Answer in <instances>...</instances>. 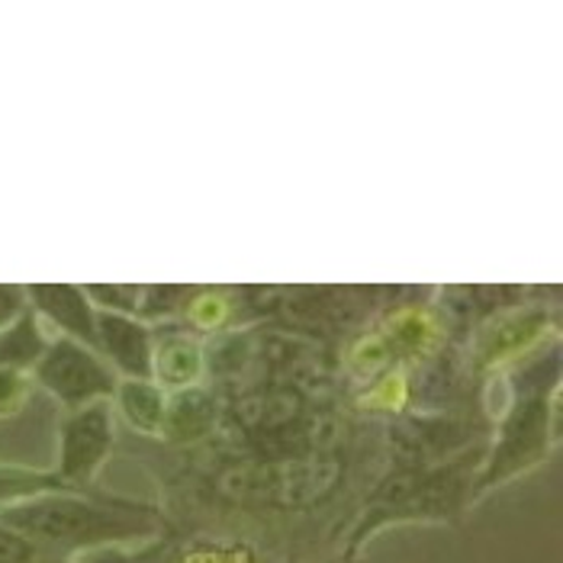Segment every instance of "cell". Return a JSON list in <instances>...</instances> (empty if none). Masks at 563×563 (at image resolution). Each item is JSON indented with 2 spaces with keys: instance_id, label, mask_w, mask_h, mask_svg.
<instances>
[{
  "instance_id": "26",
  "label": "cell",
  "mask_w": 563,
  "mask_h": 563,
  "mask_svg": "<svg viewBox=\"0 0 563 563\" xmlns=\"http://www.w3.org/2000/svg\"><path fill=\"white\" fill-rule=\"evenodd\" d=\"M30 563H81L75 561V558H52V554H36Z\"/></svg>"
},
{
  "instance_id": "1",
  "label": "cell",
  "mask_w": 563,
  "mask_h": 563,
  "mask_svg": "<svg viewBox=\"0 0 563 563\" xmlns=\"http://www.w3.org/2000/svg\"><path fill=\"white\" fill-rule=\"evenodd\" d=\"M0 525L52 558H78L120 548L126 541H155L168 534V519L155 506L130 499H93L75 489L7 503L0 506Z\"/></svg>"
},
{
  "instance_id": "11",
  "label": "cell",
  "mask_w": 563,
  "mask_h": 563,
  "mask_svg": "<svg viewBox=\"0 0 563 563\" xmlns=\"http://www.w3.org/2000/svg\"><path fill=\"white\" fill-rule=\"evenodd\" d=\"M219 416H222V409H219L217 393H210L207 387H187V390L168 396L162 434L172 444H197L207 434H213Z\"/></svg>"
},
{
  "instance_id": "10",
  "label": "cell",
  "mask_w": 563,
  "mask_h": 563,
  "mask_svg": "<svg viewBox=\"0 0 563 563\" xmlns=\"http://www.w3.org/2000/svg\"><path fill=\"white\" fill-rule=\"evenodd\" d=\"M203 374H207V351L190 332H184V329H162V332H155L152 380L162 390L177 393L187 390V387H200Z\"/></svg>"
},
{
  "instance_id": "18",
  "label": "cell",
  "mask_w": 563,
  "mask_h": 563,
  "mask_svg": "<svg viewBox=\"0 0 563 563\" xmlns=\"http://www.w3.org/2000/svg\"><path fill=\"white\" fill-rule=\"evenodd\" d=\"M58 489H71V486H65L55 477V471L45 474V471H26V467H0V506L30 499L40 493H58Z\"/></svg>"
},
{
  "instance_id": "23",
  "label": "cell",
  "mask_w": 563,
  "mask_h": 563,
  "mask_svg": "<svg viewBox=\"0 0 563 563\" xmlns=\"http://www.w3.org/2000/svg\"><path fill=\"white\" fill-rule=\"evenodd\" d=\"M30 309L26 300V287H16V284H0V332L7 325H13L23 312Z\"/></svg>"
},
{
  "instance_id": "8",
  "label": "cell",
  "mask_w": 563,
  "mask_h": 563,
  "mask_svg": "<svg viewBox=\"0 0 563 563\" xmlns=\"http://www.w3.org/2000/svg\"><path fill=\"white\" fill-rule=\"evenodd\" d=\"M155 332L135 316L97 309V354H103L126 380H152Z\"/></svg>"
},
{
  "instance_id": "5",
  "label": "cell",
  "mask_w": 563,
  "mask_h": 563,
  "mask_svg": "<svg viewBox=\"0 0 563 563\" xmlns=\"http://www.w3.org/2000/svg\"><path fill=\"white\" fill-rule=\"evenodd\" d=\"M558 325V312L548 306H512L483 319V325L471 345V364L477 374H499L503 367L521 361L525 354L538 351Z\"/></svg>"
},
{
  "instance_id": "19",
  "label": "cell",
  "mask_w": 563,
  "mask_h": 563,
  "mask_svg": "<svg viewBox=\"0 0 563 563\" xmlns=\"http://www.w3.org/2000/svg\"><path fill=\"white\" fill-rule=\"evenodd\" d=\"M174 563H258V558L242 541H194L174 554Z\"/></svg>"
},
{
  "instance_id": "9",
  "label": "cell",
  "mask_w": 563,
  "mask_h": 563,
  "mask_svg": "<svg viewBox=\"0 0 563 563\" xmlns=\"http://www.w3.org/2000/svg\"><path fill=\"white\" fill-rule=\"evenodd\" d=\"M30 309L52 322L62 339H71L78 345L97 351V309L87 300L85 287L75 284H33L26 287Z\"/></svg>"
},
{
  "instance_id": "3",
  "label": "cell",
  "mask_w": 563,
  "mask_h": 563,
  "mask_svg": "<svg viewBox=\"0 0 563 563\" xmlns=\"http://www.w3.org/2000/svg\"><path fill=\"white\" fill-rule=\"evenodd\" d=\"M345 477L335 454L316 451L287 461H242L217 477L219 496L245 509H316Z\"/></svg>"
},
{
  "instance_id": "21",
  "label": "cell",
  "mask_w": 563,
  "mask_h": 563,
  "mask_svg": "<svg viewBox=\"0 0 563 563\" xmlns=\"http://www.w3.org/2000/svg\"><path fill=\"white\" fill-rule=\"evenodd\" d=\"M87 300L100 312H120V316H135L139 312V297L142 287H130V284H107V287H85Z\"/></svg>"
},
{
  "instance_id": "16",
  "label": "cell",
  "mask_w": 563,
  "mask_h": 563,
  "mask_svg": "<svg viewBox=\"0 0 563 563\" xmlns=\"http://www.w3.org/2000/svg\"><path fill=\"white\" fill-rule=\"evenodd\" d=\"M342 364H345V371L354 380H364V384L380 377L384 371L396 367L390 345H387V339L380 335L377 325L374 329H361V332H354L347 339L345 351H342Z\"/></svg>"
},
{
  "instance_id": "12",
  "label": "cell",
  "mask_w": 563,
  "mask_h": 563,
  "mask_svg": "<svg viewBox=\"0 0 563 563\" xmlns=\"http://www.w3.org/2000/svg\"><path fill=\"white\" fill-rule=\"evenodd\" d=\"M467 374H471L467 361H461L454 351L441 347L429 361L416 364V371L409 374V399L422 402L429 409H441L464 390Z\"/></svg>"
},
{
  "instance_id": "17",
  "label": "cell",
  "mask_w": 563,
  "mask_h": 563,
  "mask_svg": "<svg viewBox=\"0 0 563 563\" xmlns=\"http://www.w3.org/2000/svg\"><path fill=\"white\" fill-rule=\"evenodd\" d=\"M354 402L364 412H390V416L402 412L412 402L409 399V367H390L380 377L367 380Z\"/></svg>"
},
{
  "instance_id": "7",
  "label": "cell",
  "mask_w": 563,
  "mask_h": 563,
  "mask_svg": "<svg viewBox=\"0 0 563 563\" xmlns=\"http://www.w3.org/2000/svg\"><path fill=\"white\" fill-rule=\"evenodd\" d=\"M377 329L390 345L396 367L429 361L432 354H438L444 347V335H448L444 316L432 306L416 303L396 306L393 312H387V319Z\"/></svg>"
},
{
  "instance_id": "20",
  "label": "cell",
  "mask_w": 563,
  "mask_h": 563,
  "mask_svg": "<svg viewBox=\"0 0 563 563\" xmlns=\"http://www.w3.org/2000/svg\"><path fill=\"white\" fill-rule=\"evenodd\" d=\"M187 294H190L187 287H172V284H162V287H142L135 319H142L145 325H148V322H168L172 316H180Z\"/></svg>"
},
{
  "instance_id": "24",
  "label": "cell",
  "mask_w": 563,
  "mask_h": 563,
  "mask_svg": "<svg viewBox=\"0 0 563 563\" xmlns=\"http://www.w3.org/2000/svg\"><path fill=\"white\" fill-rule=\"evenodd\" d=\"M36 554L40 551L30 541H23L16 531L0 525V563H30Z\"/></svg>"
},
{
  "instance_id": "6",
  "label": "cell",
  "mask_w": 563,
  "mask_h": 563,
  "mask_svg": "<svg viewBox=\"0 0 563 563\" xmlns=\"http://www.w3.org/2000/svg\"><path fill=\"white\" fill-rule=\"evenodd\" d=\"M117 441L113 399H97L65 416L58 429V471L55 477L65 486L85 493V483L93 479L100 464L110 457Z\"/></svg>"
},
{
  "instance_id": "22",
  "label": "cell",
  "mask_w": 563,
  "mask_h": 563,
  "mask_svg": "<svg viewBox=\"0 0 563 563\" xmlns=\"http://www.w3.org/2000/svg\"><path fill=\"white\" fill-rule=\"evenodd\" d=\"M30 396H33V380H30V374L0 367V419L16 416V412L30 402Z\"/></svg>"
},
{
  "instance_id": "14",
  "label": "cell",
  "mask_w": 563,
  "mask_h": 563,
  "mask_svg": "<svg viewBox=\"0 0 563 563\" xmlns=\"http://www.w3.org/2000/svg\"><path fill=\"white\" fill-rule=\"evenodd\" d=\"M239 309H242V294H235V290H219V287L190 290L184 300V309H180V319L190 325V332L213 335V332L235 325Z\"/></svg>"
},
{
  "instance_id": "2",
  "label": "cell",
  "mask_w": 563,
  "mask_h": 563,
  "mask_svg": "<svg viewBox=\"0 0 563 563\" xmlns=\"http://www.w3.org/2000/svg\"><path fill=\"white\" fill-rule=\"evenodd\" d=\"M558 377H561V357L538 354L516 380L519 399L509 406V412L499 422L496 444L489 448L486 467L477 471L471 499H479L493 486L525 474L528 467L541 464L551 451V438H558V426L551 416L558 412Z\"/></svg>"
},
{
  "instance_id": "13",
  "label": "cell",
  "mask_w": 563,
  "mask_h": 563,
  "mask_svg": "<svg viewBox=\"0 0 563 563\" xmlns=\"http://www.w3.org/2000/svg\"><path fill=\"white\" fill-rule=\"evenodd\" d=\"M165 402H168V393L155 380H120L113 393V409H120L123 419L142 434H162Z\"/></svg>"
},
{
  "instance_id": "25",
  "label": "cell",
  "mask_w": 563,
  "mask_h": 563,
  "mask_svg": "<svg viewBox=\"0 0 563 563\" xmlns=\"http://www.w3.org/2000/svg\"><path fill=\"white\" fill-rule=\"evenodd\" d=\"M81 563H139V558H130L120 548H103V551H90L81 558Z\"/></svg>"
},
{
  "instance_id": "15",
  "label": "cell",
  "mask_w": 563,
  "mask_h": 563,
  "mask_svg": "<svg viewBox=\"0 0 563 563\" xmlns=\"http://www.w3.org/2000/svg\"><path fill=\"white\" fill-rule=\"evenodd\" d=\"M45 347H48V339L40 329V316L33 309H26L13 325H7L0 332V367L30 374L36 367V361L43 357Z\"/></svg>"
},
{
  "instance_id": "4",
  "label": "cell",
  "mask_w": 563,
  "mask_h": 563,
  "mask_svg": "<svg viewBox=\"0 0 563 563\" xmlns=\"http://www.w3.org/2000/svg\"><path fill=\"white\" fill-rule=\"evenodd\" d=\"M30 380L45 393H52L68 412L90 406L97 399H113L120 384L113 367L97 351L62 335L48 339L43 357L30 371Z\"/></svg>"
}]
</instances>
